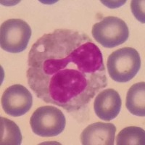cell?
<instances>
[{
	"label": "cell",
	"mask_w": 145,
	"mask_h": 145,
	"mask_svg": "<svg viewBox=\"0 0 145 145\" xmlns=\"http://www.w3.org/2000/svg\"><path fill=\"white\" fill-rule=\"evenodd\" d=\"M28 84L36 97L68 112L86 107L107 86L102 53L86 33L57 29L28 53Z\"/></svg>",
	"instance_id": "6da1fadb"
},
{
	"label": "cell",
	"mask_w": 145,
	"mask_h": 145,
	"mask_svg": "<svg viewBox=\"0 0 145 145\" xmlns=\"http://www.w3.org/2000/svg\"><path fill=\"white\" fill-rule=\"evenodd\" d=\"M107 66L109 76L113 81L128 82L140 70V55L134 48H120L111 53L107 59Z\"/></svg>",
	"instance_id": "7a4b0ae2"
},
{
	"label": "cell",
	"mask_w": 145,
	"mask_h": 145,
	"mask_svg": "<svg viewBox=\"0 0 145 145\" xmlns=\"http://www.w3.org/2000/svg\"><path fill=\"white\" fill-rule=\"evenodd\" d=\"M32 131L41 137H54L64 131L66 119L59 109L52 106L39 107L30 119Z\"/></svg>",
	"instance_id": "3957f363"
},
{
	"label": "cell",
	"mask_w": 145,
	"mask_h": 145,
	"mask_svg": "<svg viewBox=\"0 0 145 145\" xmlns=\"http://www.w3.org/2000/svg\"><path fill=\"white\" fill-rule=\"evenodd\" d=\"M94 39L106 48H114L125 43L129 37V29L120 18L105 17L95 23L91 30Z\"/></svg>",
	"instance_id": "277c9868"
},
{
	"label": "cell",
	"mask_w": 145,
	"mask_h": 145,
	"mask_svg": "<svg viewBox=\"0 0 145 145\" xmlns=\"http://www.w3.org/2000/svg\"><path fill=\"white\" fill-rule=\"evenodd\" d=\"M31 28L21 19H9L0 28V45L10 53H20L26 50L31 36Z\"/></svg>",
	"instance_id": "5b68a950"
},
{
	"label": "cell",
	"mask_w": 145,
	"mask_h": 145,
	"mask_svg": "<svg viewBox=\"0 0 145 145\" xmlns=\"http://www.w3.org/2000/svg\"><path fill=\"white\" fill-rule=\"evenodd\" d=\"M1 102L5 113L12 117H20L31 110L33 97L25 86L14 84L5 91Z\"/></svg>",
	"instance_id": "8992f818"
},
{
	"label": "cell",
	"mask_w": 145,
	"mask_h": 145,
	"mask_svg": "<svg viewBox=\"0 0 145 145\" xmlns=\"http://www.w3.org/2000/svg\"><path fill=\"white\" fill-rule=\"evenodd\" d=\"M121 99L120 94L113 89L102 91L95 98L94 109L99 118L110 121L116 118L120 112Z\"/></svg>",
	"instance_id": "52a82bcc"
},
{
	"label": "cell",
	"mask_w": 145,
	"mask_h": 145,
	"mask_svg": "<svg viewBox=\"0 0 145 145\" xmlns=\"http://www.w3.org/2000/svg\"><path fill=\"white\" fill-rule=\"evenodd\" d=\"M116 127L112 123L97 122L89 125L81 134L83 145H113Z\"/></svg>",
	"instance_id": "ba28073f"
},
{
	"label": "cell",
	"mask_w": 145,
	"mask_h": 145,
	"mask_svg": "<svg viewBox=\"0 0 145 145\" xmlns=\"http://www.w3.org/2000/svg\"><path fill=\"white\" fill-rule=\"evenodd\" d=\"M145 83L134 84L126 95L125 107L130 113L136 116H145Z\"/></svg>",
	"instance_id": "9c48e42d"
},
{
	"label": "cell",
	"mask_w": 145,
	"mask_h": 145,
	"mask_svg": "<svg viewBox=\"0 0 145 145\" xmlns=\"http://www.w3.org/2000/svg\"><path fill=\"white\" fill-rule=\"evenodd\" d=\"M2 145H20L22 143V134L19 127L15 122L7 118H0Z\"/></svg>",
	"instance_id": "30bf717a"
},
{
	"label": "cell",
	"mask_w": 145,
	"mask_h": 145,
	"mask_svg": "<svg viewBox=\"0 0 145 145\" xmlns=\"http://www.w3.org/2000/svg\"><path fill=\"white\" fill-rule=\"evenodd\" d=\"M116 142L118 145H144V130L140 127H126L120 131Z\"/></svg>",
	"instance_id": "8fae6325"
}]
</instances>
